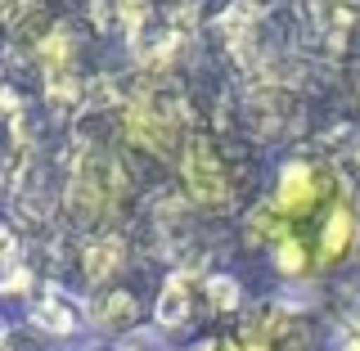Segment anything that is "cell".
<instances>
[{
  "label": "cell",
  "mask_w": 360,
  "mask_h": 351,
  "mask_svg": "<svg viewBox=\"0 0 360 351\" xmlns=\"http://www.w3.org/2000/svg\"><path fill=\"white\" fill-rule=\"evenodd\" d=\"M252 234L288 275L333 266L352 239V198L342 176L324 162L284 167L270 198L252 212Z\"/></svg>",
  "instance_id": "6da1fadb"
},
{
  "label": "cell",
  "mask_w": 360,
  "mask_h": 351,
  "mask_svg": "<svg viewBox=\"0 0 360 351\" xmlns=\"http://www.w3.org/2000/svg\"><path fill=\"white\" fill-rule=\"evenodd\" d=\"M207 351H262V347H248V343H217V347H207Z\"/></svg>",
  "instance_id": "7a4b0ae2"
}]
</instances>
